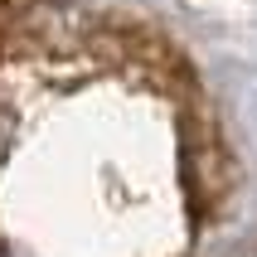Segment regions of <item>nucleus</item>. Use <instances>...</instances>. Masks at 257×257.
I'll use <instances>...</instances> for the list:
<instances>
[{
  "mask_svg": "<svg viewBox=\"0 0 257 257\" xmlns=\"http://www.w3.org/2000/svg\"><path fill=\"white\" fill-rule=\"evenodd\" d=\"M0 257H10V252H5V247H0Z\"/></svg>",
  "mask_w": 257,
  "mask_h": 257,
  "instance_id": "1",
  "label": "nucleus"
}]
</instances>
